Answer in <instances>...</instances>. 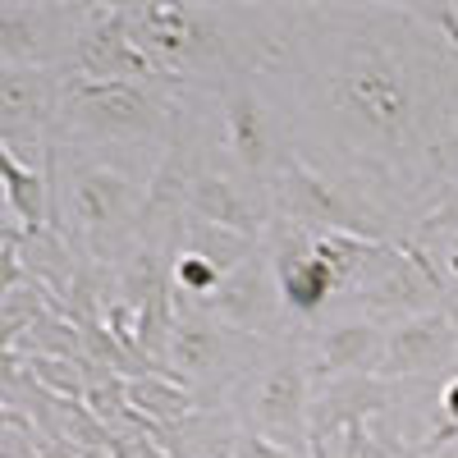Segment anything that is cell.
<instances>
[{
	"label": "cell",
	"instance_id": "cell-18",
	"mask_svg": "<svg viewBox=\"0 0 458 458\" xmlns=\"http://www.w3.org/2000/svg\"><path fill=\"white\" fill-rule=\"evenodd\" d=\"M436 229H458V179L449 183V198L436 207V216H431V220H422V239H431Z\"/></svg>",
	"mask_w": 458,
	"mask_h": 458
},
{
	"label": "cell",
	"instance_id": "cell-14",
	"mask_svg": "<svg viewBox=\"0 0 458 458\" xmlns=\"http://www.w3.org/2000/svg\"><path fill=\"white\" fill-rule=\"evenodd\" d=\"M225 147H229V157L239 161V170H248V174H266V170L280 165L271 110H266V101L243 83H234L225 97Z\"/></svg>",
	"mask_w": 458,
	"mask_h": 458
},
{
	"label": "cell",
	"instance_id": "cell-5",
	"mask_svg": "<svg viewBox=\"0 0 458 458\" xmlns=\"http://www.w3.org/2000/svg\"><path fill=\"white\" fill-rule=\"evenodd\" d=\"M165 120L161 92H147L133 83H88V79H64L60 97V133H79L101 147H138Z\"/></svg>",
	"mask_w": 458,
	"mask_h": 458
},
{
	"label": "cell",
	"instance_id": "cell-15",
	"mask_svg": "<svg viewBox=\"0 0 458 458\" xmlns=\"http://www.w3.org/2000/svg\"><path fill=\"white\" fill-rule=\"evenodd\" d=\"M51 161H55V147H51L47 165L23 161L19 151L0 147V165H5V207H10V220L23 229V234L51 229Z\"/></svg>",
	"mask_w": 458,
	"mask_h": 458
},
{
	"label": "cell",
	"instance_id": "cell-3",
	"mask_svg": "<svg viewBox=\"0 0 458 458\" xmlns=\"http://www.w3.org/2000/svg\"><path fill=\"white\" fill-rule=\"evenodd\" d=\"M124 23L147 60H157L174 83L216 79L234 69V37L220 10L202 5H124Z\"/></svg>",
	"mask_w": 458,
	"mask_h": 458
},
{
	"label": "cell",
	"instance_id": "cell-9",
	"mask_svg": "<svg viewBox=\"0 0 458 458\" xmlns=\"http://www.w3.org/2000/svg\"><path fill=\"white\" fill-rule=\"evenodd\" d=\"M266 257H271V266H276L280 298H284L289 317H317V312L330 308V298L339 293V284H335V276L317 257L312 229L276 216L271 229H266Z\"/></svg>",
	"mask_w": 458,
	"mask_h": 458
},
{
	"label": "cell",
	"instance_id": "cell-16",
	"mask_svg": "<svg viewBox=\"0 0 458 458\" xmlns=\"http://www.w3.org/2000/svg\"><path fill=\"white\" fill-rule=\"evenodd\" d=\"M124 386H129V408L142 417L151 431H170V427L188 422L193 412L207 408L202 394L188 390L174 371H142V376L133 371Z\"/></svg>",
	"mask_w": 458,
	"mask_h": 458
},
{
	"label": "cell",
	"instance_id": "cell-13",
	"mask_svg": "<svg viewBox=\"0 0 458 458\" xmlns=\"http://www.w3.org/2000/svg\"><path fill=\"white\" fill-rule=\"evenodd\" d=\"M188 216H198L207 225H220V229H234V234H248V239H266L276 211H271V198H252L239 179H229L220 170H202L188 188Z\"/></svg>",
	"mask_w": 458,
	"mask_h": 458
},
{
	"label": "cell",
	"instance_id": "cell-7",
	"mask_svg": "<svg viewBox=\"0 0 458 458\" xmlns=\"http://www.w3.org/2000/svg\"><path fill=\"white\" fill-rule=\"evenodd\" d=\"M64 79H88V83H133L147 92H161V88H179L170 73L147 60L133 42V32L124 23V5H110V10H88L83 14V37L73 55L64 60Z\"/></svg>",
	"mask_w": 458,
	"mask_h": 458
},
{
	"label": "cell",
	"instance_id": "cell-11",
	"mask_svg": "<svg viewBox=\"0 0 458 458\" xmlns=\"http://www.w3.org/2000/svg\"><path fill=\"white\" fill-rule=\"evenodd\" d=\"M64 73L55 69H0V147L19 151L60 120Z\"/></svg>",
	"mask_w": 458,
	"mask_h": 458
},
{
	"label": "cell",
	"instance_id": "cell-19",
	"mask_svg": "<svg viewBox=\"0 0 458 458\" xmlns=\"http://www.w3.org/2000/svg\"><path fill=\"white\" fill-rule=\"evenodd\" d=\"M440 412H445V427L458 431V376L440 386Z\"/></svg>",
	"mask_w": 458,
	"mask_h": 458
},
{
	"label": "cell",
	"instance_id": "cell-2",
	"mask_svg": "<svg viewBox=\"0 0 458 458\" xmlns=\"http://www.w3.org/2000/svg\"><path fill=\"white\" fill-rule=\"evenodd\" d=\"M55 193H60L55 211L64 216L60 234L69 243L88 248L92 257H110V252H120L124 243L138 248L147 198L138 193V179L124 165L79 161V165L64 170V179L55 183Z\"/></svg>",
	"mask_w": 458,
	"mask_h": 458
},
{
	"label": "cell",
	"instance_id": "cell-6",
	"mask_svg": "<svg viewBox=\"0 0 458 458\" xmlns=\"http://www.w3.org/2000/svg\"><path fill=\"white\" fill-rule=\"evenodd\" d=\"M266 198H271V211L280 220H293L302 229H312V234L339 229V234L386 239L376 229V211L367 202H353L330 174L312 170L302 157H280V165L271 170V183H266Z\"/></svg>",
	"mask_w": 458,
	"mask_h": 458
},
{
	"label": "cell",
	"instance_id": "cell-1",
	"mask_svg": "<svg viewBox=\"0 0 458 458\" xmlns=\"http://www.w3.org/2000/svg\"><path fill=\"white\" fill-rule=\"evenodd\" d=\"M422 60L412 51H399L394 42L358 32L344 42L339 55L321 73V97L335 129L349 133L358 151H380V157H422L431 151V92Z\"/></svg>",
	"mask_w": 458,
	"mask_h": 458
},
{
	"label": "cell",
	"instance_id": "cell-8",
	"mask_svg": "<svg viewBox=\"0 0 458 458\" xmlns=\"http://www.w3.org/2000/svg\"><path fill=\"white\" fill-rule=\"evenodd\" d=\"M386 380H403V386H427V380H454L458 376V321L436 308L412 321L390 326L386 335V362H380Z\"/></svg>",
	"mask_w": 458,
	"mask_h": 458
},
{
	"label": "cell",
	"instance_id": "cell-20",
	"mask_svg": "<svg viewBox=\"0 0 458 458\" xmlns=\"http://www.w3.org/2000/svg\"><path fill=\"white\" fill-rule=\"evenodd\" d=\"M422 458H458V454H422Z\"/></svg>",
	"mask_w": 458,
	"mask_h": 458
},
{
	"label": "cell",
	"instance_id": "cell-12",
	"mask_svg": "<svg viewBox=\"0 0 458 458\" xmlns=\"http://www.w3.org/2000/svg\"><path fill=\"white\" fill-rule=\"evenodd\" d=\"M386 326L376 321H339L330 330H321L317 349L308 353V371L312 386H335V380H353V376H380L386 362Z\"/></svg>",
	"mask_w": 458,
	"mask_h": 458
},
{
	"label": "cell",
	"instance_id": "cell-4",
	"mask_svg": "<svg viewBox=\"0 0 458 458\" xmlns=\"http://www.w3.org/2000/svg\"><path fill=\"white\" fill-rule=\"evenodd\" d=\"M312 394L317 386H312L308 358H298L293 349H280L239 386V422L248 436H261L289 454L308 458Z\"/></svg>",
	"mask_w": 458,
	"mask_h": 458
},
{
	"label": "cell",
	"instance_id": "cell-17",
	"mask_svg": "<svg viewBox=\"0 0 458 458\" xmlns=\"http://www.w3.org/2000/svg\"><path fill=\"white\" fill-rule=\"evenodd\" d=\"M174 229H179L174 252H198V257H207L220 276H234L243 261L257 257V239L234 234V229H220V225H207V220H198V216H183Z\"/></svg>",
	"mask_w": 458,
	"mask_h": 458
},
{
	"label": "cell",
	"instance_id": "cell-10",
	"mask_svg": "<svg viewBox=\"0 0 458 458\" xmlns=\"http://www.w3.org/2000/svg\"><path fill=\"white\" fill-rule=\"evenodd\" d=\"M202 317L239 330V335H280L284 326V298H280V280H276V266L266 252H257L252 261H243L234 276H225L220 293L202 308Z\"/></svg>",
	"mask_w": 458,
	"mask_h": 458
}]
</instances>
